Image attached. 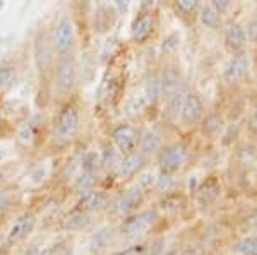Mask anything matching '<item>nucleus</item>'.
I'll return each mask as SVG.
<instances>
[{"mask_svg":"<svg viewBox=\"0 0 257 255\" xmlns=\"http://www.w3.org/2000/svg\"><path fill=\"white\" fill-rule=\"evenodd\" d=\"M160 221L161 212L156 207L139 209L134 214L122 217V223L118 224V233L123 238H128V240H138V238L153 231Z\"/></svg>","mask_w":257,"mask_h":255,"instance_id":"1","label":"nucleus"},{"mask_svg":"<svg viewBox=\"0 0 257 255\" xmlns=\"http://www.w3.org/2000/svg\"><path fill=\"white\" fill-rule=\"evenodd\" d=\"M81 129V117L79 110L74 105H64L60 108V112L57 113L55 120H53V129H52V139L57 146H67L69 142H72L76 139V135L79 134Z\"/></svg>","mask_w":257,"mask_h":255,"instance_id":"2","label":"nucleus"},{"mask_svg":"<svg viewBox=\"0 0 257 255\" xmlns=\"http://www.w3.org/2000/svg\"><path fill=\"white\" fill-rule=\"evenodd\" d=\"M77 84V64L74 53L57 55L53 64V89L59 96H67Z\"/></svg>","mask_w":257,"mask_h":255,"instance_id":"3","label":"nucleus"},{"mask_svg":"<svg viewBox=\"0 0 257 255\" xmlns=\"http://www.w3.org/2000/svg\"><path fill=\"white\" fill-rule=\"evenodd\" d=\"M250 74V53L248 50L238 52L235 55H230V59L223 67L221 82L228 89H235L242 86Z\"/></svg>","mask_w":257,"mask_h":255,"instance_id":"4","label":"nucleus"},{"mask_svg":"<svg viewBox=\"0 0 257 255\" xmlns=\"http://www.w3.org/2000/svg\"><path fill=\"white\" fill-rule=\"evenodd\" d=\"M208 112L206 100L199 91H185L178 125L184 129H196Z\"/></svg>","mask_w":257,"mask_h":255,"instance_id":"5","label":"nucleus"},{"mask_svg":"<svg viewBox=\"0 0 257 255\" xmlns=\"http://www.w3.org/2000/svg\"><path fill=\"white\" fill-rule=\"evenodd\" d=\"M190 158V149L184 142H173L163 147V151L156 156L158 170L165 173H178Z\"/></svg>","mask_w":257,"mask_h":255,"instance_id":"6","label":"nucleus"},{"mask_svg":"<svg viewBox=\"0 0 257 255\" xmlns=\"http://www.w3.org/2000/svg\"><path fill=\"white\" fill-rule=\"evenodd\" d=\"M221 45L228 57L247 50L248 40L243 23H240L237 19H226L221 30Z\"/></svg>","mask_w":257,"mask_h":255,"instance_id":"7","label":"nucleus"},{"mask_svg":"<svg viewBox=\"0 0 257 255\" xmlns=\"http://www.w3.org/2000/svg\"><path fill=\"white\" fill-rule=\"evenodd\" d=\"M139 141L141 130L136 125H132V123L120 122L117 125H113V129L110 130V142L117 147V151L122 156L138 151Z\"/></svg>","mask_w":257,"mask_h":255,"instance_id":"8","label":"nucleus"},{"mask_svg":"<svg viewBox=\"0 0 257 255\" xmlns=\"http://www.w3.org/2000/svg\"><path fill=\"white\" fill-rule=\"evenodd\" d=\"M160 82H161V101H167L173 94L184 91V74H182L180 64L173 59H168L163 62L160 69Z\"/></svg>","mask_w":257,"mask_h":255,"instance_id":"9","label":"nucleus"},{"mask_svg":"<svg viewBox=\"0 0 257 255\" xmlns=\"http://www.w3.org/2000/svg\"><path fill=\"white\" fill-rule=\"evenodd\" d=\"M33 59L40 76H47L55 64V48L47 31H40L33 45Z\"/></svg>","mask_w":257,"mask_h":255,"instance_id":"10","label":"nucleus"},{"mask_svg":"<svg viewBox=\"0 0 257 255\" xmlns=\"http://www.w3.org/2000/svg\"><path fill=\"white\" fill-rule=\"evenodd\" d=\"M156 26H158V21H156L155 9L139 11L138 16L132 19L131 30H128L131 41H134L136 45H144L148 41H151L153 35L156 31Z\"/></svg>","mask_w":257,"mask_h":255,"instance_id":"11","label":"nucleus"},{"mask_svg":"<svg viewBox=\"0 0 257 255\" xmlns=\"http://www.w3.org/2000/svg\"><path fill=\"white\" fill-rule=\"evenodd\" d=\"M52 43L55 48L57 55H64V53H72L74 45H76V33H74L72 18L69 14H62L55 23L53 28Z\"/></svg>","mask_w":257,"mask_h":255,"instance_id":"12","label":"nucleus"},{"mask_svg":"<svg viewBox=\"0 0 257 255\" xmlns=\"http://www.w3.org/2000/svg\"><path fill=\"white\" fill-rule=\"evenodd\" d=\"M144 199H146V192H143L139 187L134 185L132 188H127L125 192H122L115 200H111L108 209L113 216L125 217L138 212L141 205L144 204Z\"/></svg>","mask_w":257,"mask_h":255,"instance_id":"13","label":"nucleus"},{"mask_svg":"<svg viewBox=\"0 0 257 255\" xmlns=\"http://www.w3.org/2000/svg\"><path fill=\"white\" fill-rule=\"evenodd\" d=\"M36 224H38V216L33 211H24L16 217L14 223L11 224V228L6 233V245L14 246L24 241L28 236L35 231Z\"/></svg>","mask_w":257,"mask_h":255,"instance_id":"14","label":"nucleus"},{"mask_svg":"<svg viewBox=\"0 0 257 255\" xmlns=\"http://www.w3.org/2000/svg\"><path fill=\"white\" fill-rule=\"evenodd\" d=\"M110 197L106 192L99 190V188H88V190L79 192V199L76 202V207L81 211L88 212V214H96V212L106 211L110 207Z\"/></svg>","mask_w":257,"mask_h":255,"instance_id":"15","label":"nucleus"},{"mask_svg":"<svg viewBox=\"0 0 257 255\" xmlns=\"http://www.w3.org/2000/svg\"><path fill=\"white\" fill-rule=\"evenodd\" d=\"M148 166V158L144 154H141L139 151H134L131 154H125L120 158L118 164L115 166V176L118 180H131L134 176H138V173L144 170Z\"/></svg>","mask_w":257,"mask_h":255,"instance_id":"16","label":"nucleus"},{"mask_svg":"<svg viewBox=\"0 0 257 255\" xmlns=\"http://www.w3.org/2000/svg\"><path fill=\"white\" fill-rule=\"evenodd\" d=\"M226 129V118H225V113L218 108H213V110H208L204 115V118L199 123V130L204 137L208 139H218L221 137L223 132Z\"/></svg>","mask_w":257,"mask_h":255,"instance_id":"17","label":"nucleus"},{"mask_svg":"<svg viewBox=\"0 0 257 255\" xmlns=\"http://www.w3.org/2000/svg\"><path fill=\"white\" fill-rule=\"evenodd\" d=\"M204 0H172L175 16L185 26H194L197 23V16Z\"/></svg>","mask_w":257,"mask_h":255,"instance_id":"18","label":"nucleus"},{"mask_svg":"<svg viewBox=\"0 0 257 255\" xmlns=\"http://www.w3.org/2000/svg\"><path fill=\"white\" fill-rule=\"evenodd\" d=\"M117 21H118V12L115 11V7L108 6V4H101L94 11V23H93L94 31L98 35H106L117 24Z\"/></svg>","mask_w":257,"mask_h":255,"instance_id":"19","label":"nucleus"},{"mask_svg":"<svg viewBox=\"0 0 257 255\" xmlns=\"http://www.w3.org/2000/svg\"><path fill=\"white\" fill-rule=\"evenodd\" d=\"M167 146L161 137V134H158L156 130H144L141 132V141H139V147L138 151L141 154H144L146 158H156L163 147Z\"/></svg>","mask_w":257,"mask_h":255,"instance_id":"20","label":"nucleus"},{"mask_svg":"<svg viewBox=\"0 0 257 255\" xmlns=\"http://www.w3.org/2000/svg\"><path fill=\"white\" fill-rule=\"evenodd\" d=\"M91 214L88 212L81 211L74 205L72 209L62 217L60 221V226L64 231H70V233H76V231H82V229H88L89 224H91Z\"/></svg>","mask_w":257,"mask_h":255,"instance_id":"21","label":"nucleus"},{"mask_svg":"<svg viewBox=\"0 0 257 255\" xmlns=\"http://www.w3.org/2000/svg\"><path fill=\"white\" fill-rule=\"evenodd\" d=\"M225 21L226 19L223 18L214 7H211L208 2L202 4L201 11H199V16H197V23L201 24L204 30L213 31V33H221Z\"/></svg>","mask_w":257,"mask_h":255,"instance_id":"22","label":"nucleus"},{"mask_svg":"<svg viewBox=\"0 0 257 255\" xmlns=\"http://www.w3.org/2000/svg\"><path fill=\"white\" fill-rule=\"evenodd\" d=\"M197 202L202 207H208V205L216 202V199L221 194V183L216 176H208L197 188Z\"/></svg>","mask_w":257,"mask_h":255,"instance_id":"23","label":"nucleus"},{"mask_svg":"<svg viewBox=\"0 0 257 255\" xmlns=\"http://www.w3.org/2000/svg\"><path fill=\"white\" fill-rule=\"evenodd\" d=\"M143 96L149 106H156L158 103H161V82L158 71H151L146 74L143 84Z\"/></svg>","mask_w":257,"mask_h":255,"instance_id":"24","label":"nucleus"},{"mask_svg":"<svg viewBox=\"0 0 257 255\" xmlns=\"http://www.w3.org/2000/svg\"><path fill=\"white\" fill-rule=\"evenodd\" d=\"M185 204H187V197L184 195V192L180 190H168L165 192L163 195H161L160 202H158V211L161 212H168V214H173V212H178L182 211V209L185 207Z\"/></svg>","mask_w":257,"mask_h":255,"instance_id":"25","label":"nucleus"},{"mask_svg":"<svg viewBox=\"0 0 257 255\" xmlns=\"http://www.w3.org/2000/svg\"><path fill=\"white\" fill-rule=\"evenodd\" d=\"M184 94L185 91H180L177 94H173L172 98H168L165 103V110H163V117L170 125H178L180 120V112H182V103H184Z\"/></svg>","mask_w":257,"mask_h":255,"instance_id":"26","label":"nucleus"},{"mask_svg":"<svg viewBox=\"0 0 257 255\" xmlns=\"http://www.w3.org/2000/svg\"><path fill=\"white\" fill-rule=\"evenodd\" d=\"M103 164H101V158H99L98 151H88L81 156V166L79 171H84V173H91V175H101Z\"/></svg>","mask_w":257,"mask_h":255,"instance_id":"27","label":"nucleus"},{"mask_svg":"<svg viewBox=\"0 0 257 255\" xmlns=\"http://www.w3.org/2000/svg\"><path fill=\"white\" fill-rule=\"evenodd\" d=\"M99 158H101V164H103V170H115V166L118 164L120 158H122V154L117 151V147L113 146L111 142H106L105 146L101 147V151H99Z\"/></svg>","mask_w":257,"mask_h":255,"instance_id":"28","label":"nucleus"},{"mask_svg":"<svg viewBox=\"0 0 257 255\" xmlns=\"http://www.w3.org/2000/svg\"><path fill=\"white\" fill-rule=\"evenodd\" d=\"M18 82V72L16 67L7 64L0 65V93H9Z\"/></svg>","mask_w":257,"mask_h":255,"instance_id":"29","label":"nucleus"},{"mask_svg":"<svg viewBox=\"0 0 257 255\" xmlns=\"http://www.w3.org/2000/svg\"><path fill=\"white\" fill-rule=\"evenodd\" d=\"M99 182L98 175H91V173H84V171H79L76 175V178L72 180V187L76 188L77 192L88 190V188H94L96 183Z\"/></svg>","mask_w":257,"mask_h":255,"instance_id":"30","label":"nucleus"},{"mask_svg":"<svg viewBox=\"0 0 257 255\" xmlns=\"http://www.w3.org/2000/svg\"><path fill=\"white\" fill-rule=\"evenodd\" d=\"M233 250L240 255H257V235H250L237 241Z\"/></svg>","mask_w":257,"mask_h":255,"instance_id":"31","label":"nucleus"},{"mask_svg":"<svg viewBox=\"0 0 257 255\" xmlns=\"http://www.w3.org/2000/svg\"><path fill=\"white\" fill-rule=\"evenodd\" d=\"M173 180H175V175H173V173H165V171H160V173L156 175V182H155L153 190H155L156 194L163 195L165 192L172 190Z\"/></svg>","mask_w":257,"mask_h":255,"instance_id":"32","label":"nucleus"},{"mask_svg":"<svg viewBox=\"0 0 257 255\" xmlns=\"http://www.w3.org/2000/svg\"><path fill=\"white\" fill-rule=\"evenodd\" d=\"M156 175L155 171L148 170V166L144 168L141 173H138V178H136V187H139L143 192H148L155 187V182H156Z\"/></svg>","mask_w":257,"mask_h":255,"instance_id":"33","label":"nucleus"},{"mask_svg":"<svg viewBox=\"0 0 257 255\" xmlns=\"http://www.w3.org/2000/svg\"><path fill=\"white\" fill-rule=\"evenodd\" d=\"M111 238H113V231L110 228H103L99 229L96 235L91 240V248L93 250H101L105 246H108L111 243Z\"/></svg>","mask_w":257,"mask_h":255,"instance_id":"34","label":"nucleus"},{"mask_svg":"<svg viewBox=\"0 0 257 255\" xmlns=\"http://www.w3.org/2000/svg\"><path fill=\"white\" fill-rule=\"evenodd\" d=\"M180 48V36L178 33H170L168 36H165L163 43H161V53L163 55H175Z\"/></svg>","mask_w":257,"mask_h":255,"instance_id":"35","label":"nucleus"},{"mask_svg":"<svg viewBox=\"0 0 257 255\" xmlns=\"http://www.w3.org/2000/svg\"><path fill=\"white\" fill-rule=\"evenodd\" d=\"M243 28H245L247 33L248 45H257V11H254L248 16L247 21L243 23Z\"/></svg>","mask_w":257,"mask_h":255,"instance_id":"36","label":"nucleus"},{"mask_svg":"<svg viewBox=\"0 0 257 255\" xmlns=\"http://www.w3.org/2000/svg\"><path fill=\"white\" fill-rule=\"evenodd\" d=\"M16 197L14 192L7 190L6 187H0V214H6L7 211H11L14 207Z\"/></svg>","mask_w":257,"mask_h":255,"instance_id":"37","label":"nucleus"},{"mask_svg":"<svg viewBox=\"0 0 257 255\" xmlns=\"http://www.w3.org/2000/svg\"><path fill=\"white\" fill-rule=\"evenodd\" d=\"M206 2H208L211 7H214V9L226 19L228 16H230L231 9H233L235 0H206Z\"/></svg>","mask_w":257,"mask_h":255,"instance_id":"38","label":"nucleus"},{"mask_svg":"<svg viewBox=\"0 0 257 255\" xmlns=\"http://www.w3.org/2000/svg\"><path fill=\"white\" fill-rule=\"evenodd\" d=\"M72 253H74V250L69 241H59V243L52 245L50 248L45 250L41 255H72Z\"/></svg>","mask_w":257,"mask_h":255,"instance_id":"39","label":"nucleus"},{"mask_svg":"<svg viewBox=\"0 0 257 255\" xmlns=\"http://www.w3.org/2000/svg\"><path fill=\"white\" fill-rule=\"evenodd\" d=\"M247 132L252 135V137H257V100L252 106L250 113H248L247 118Z\"/></svg>","mask_w":257,"mask_h":255,"instance_id":"40","label":"nucleus"},{"mask_svg":"<svg viewBox=\"0 0 257 255\" xmlns=\"http://www.w3.org/2000/svg\"><path fill=\"white\" fill-rule=\"evenodd\" d=\"M115 255H148V246L143 245V243H138V245H132V246H127V248L120 250Z\"/></svg>","mask_w":257,"mask_h":255,"instance_id":"41","label":"nucleus"},{"mask_svg":"<svg viewBox=\"0 0 257 255\" xmlns=\"http://www.w3.org/2000/svg\"><path fill=\"white\" fill-rule=\"evenodd\" d=\"M111 2H113V7L118 12V16H125L131 9L132 0H111Z\"/></svg>","mask_w":257,"mask_h":255,"instance_id":"42","label":"nucleus"},{"mask_svg":"<svg viewBox=\"0 0 257 255\" xmlns=\"http://www.w3.org/2000/svg\"><path fill=\"white\" fill-rule=\"evenodd\" d=\"M175 255H201V250L197 248V246H185L184 250H180V252H177Z\"/></svg>","mask_w":257,"mask_h":255,"instance_id":"43","label":"nucleus"},{"mask_svg":"<svg viewBox=\"0 0 257 255\" xmlns=\"http://www.w3.org/2000/svg\"><path fill=\"white\" fill-rule=\"evenodd\" d=\"M156 0H141L139 2V11H146V9H153L155 7Z\"/></svg>","mask_w":257,"mask_h":255,"instance_id":"44","label":"nucleus"},{"mask_svg":"<svg viewBox=\"0 0 257 255\" xmlns=\"http://www.w3.org/2000/svg\"><path fill=\"white\" fill-rule=\"evenodd\" d=\"M9 248H11V246L4 245L2 248H0V255H9Z\"/></svg>","mask_w":257,"mask_h":255,"instance_id":"45","label":"nucleus"},{"mask_svg":"<svg viewBox=\"0 0 257 255\" xmlns=\"http://www.w3.org/2000/svg\"><path fill=\"white\" fill-rule=\"evenodd\" d=\"M4 245H6V235H4V233H0V248H2Z\"/></svg>","mask_w":257,"mask_h":255,"instance_id":"46","label":"nucleus"},{"mask_svg":"<svg viewBox=\"0 0 257 255\" xmlns=\"http://www.w3.org/2000/svg\"><path fill=\"white\" fill-rule=\"evenodd\" d=\"M4 183H6V176H4V173L0 171V187H4Z\"/></svg>","mask_w":257,"mask_h":255,"instance_id":"47","label":"nucleus"},{"mask_svg":"<svg viewBox=\"0 0 257 255\" xmlns=\"http://www.w3.org/2000/svg\"><path fill=\"white\" fill-rule=\"evenodd\" d=\"M4 6H6V0H0V11L4 9Z\"/></svg>","mask_w":257,"mask_h":255,"instance_id":"48","label":"nucleus"},{"mask_svg":"<svg viewBox=\"0 0 257 255\" xmlns=\"http://www.w3.org/2000/svg\"><path fill=\"white\" fill-rule=\"evenodd\" d=\"M254 4H255V7H257V0H254Z\"/></svg>","mask_w":257,"mask_h":255,"instance_id":"49","label":"nucleus"}]
</instances>
